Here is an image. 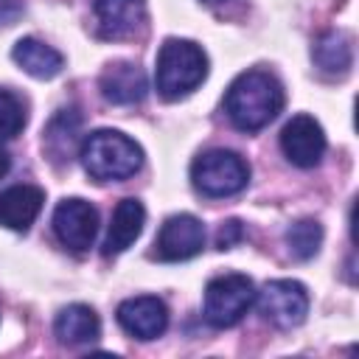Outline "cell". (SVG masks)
<instances>
[{
  "instance_id": "cell-1",
  "label": "cell",
  "mask_w": 359,
  "mask_h": 359,
  "mask_svg": "<svg viewBox=\"0 0 359 359\" xmlns=\"http://www.w3.org/2000/svg\"><path fill=\"white\" fill-rule=\"evenodd\" d=\"M283 109V87L266 70H244L224 93V112L241 132H258Z\"/></svg>"
},
{
  "instance_id": "cell-2",
  "label": "cell",
  "mask_w": 359,
  "mask_h": 359,
  "mask_svg": "<svg viewBox=\"0 0 359 359\" xmlns=\"http://www.w3.org/2000/svg\"><path fill=\"white\" fill-rule=\"evenodd\" d=\"M79 157L90 177L101 182H121L140 171L143 149L118 129H95L81 140Z\"/></svg>"
},
{
  "instance_id": "cell-3",
  "label": "cell",
  "mask_w": 359,
  "mask_h": 359,
  "mask_svg": "<svg viewBox=\"0 0 359 359\" xmlns=\"http://www.w3.org/2000/svg\"><path fill=\"white\" fill-rule=\"evenodd\" d=\"M205 76H208V56L196 42L171 36L160 45L154 81H157V93L165 101L185 98L205 81Z\"/></svg>"
},
{
  "instance_id": "cell-4",
  "label": "cell",
  "mask_w": 359,
  "mask_h": 359,
  "mask_svg": "<svg viewBox=\"0 0 359 359\" xmlns=\"http://www.w3.org/2000/svg\"><path fill=\"white\" fill-rule=\"evenodd\" d=\"M191 182L205 196H233L247 188L250 165L241 154L230 149H210L191 163Z\"/></svg>"
},
{
  "instance_id": "cell-5",
  "label": "cell",
  "mask_w": 359,
  "mask_h": 359,
  "mask_svg": "<svg viewBox=\"0 0 359 359\" xmlns=\"http://www.w3.org/2000/svg\"><path fill=\"white\" fill-rule=\"evenodd\" d=\"M252 300H255V286L247 275L241 272L216 275L205 286L202 317L213 328H230L250 311Z\"/></svg>"
},
{
  "instance_id": "cell-6",
  "label": "cell",
  "mask_w": 359,
  "mask_h": 359,
  "mask_svg": "<svg viewBox=\"0 0 359 359\" xmlns=\"http://www.w3.org/2000/svg\"><path fill=\"white\" fill-rule=\"evenodd\" d=\"M255 297H258V311L275 328H294L309 314V292L300 280H289V278L269 280Z\"/></svg>"
},
{
  "instance_id": "cell-7",
  "label": "cell",
  "mask_w": 359,
  "mask_h": 359,
  "mask_svg": "<svg viewBox=\"0 0 359 359\" xmlns=\"http://www.w3.org/2000/svg\"><path fill=\"white\" fill-rule=\"evenodd\" d=\"M53 233L56 238L73 250V252H84L93 247L95 241V233H98V210L79 199V196H70V199H62L53 210Z\"/></svg>"
},
{
  "instance_id": "cell-8",
  "label": "cell",
  "mask_w": 359,
  "mask_h": 359,
  "mask_svg": "<svg viewBox=\"0 0 359 359\" xmlns=\"http://www.w3.org/2000/svg\"><path fill=\"white\" fill-rule=\"evenodd\" d=\"M205 247V227L191 213H174L163 222L157 241H154V258L157 261H188L199 255Z\"/></svg>"
},
{
  "instance_id": "cell-9",
  "label": "cell",
  "mask_w": 359,
  "mask_h": 359,
  "mask_svg": "<svg viewBox=\"0 0 359 359\" xmlns=\"http://www.w3.org/2000/svg\"><path fill=\"white\" fill-rule=\"evenodd\" d=\"M280 151L297 168H314L325 154V132L311 115H294L280 129Z\"/></svg>"
},
{
  "instance_id": "cell-10",
  "label": "cell",
  "mask_w": 359,
  "mask_h": 359,
  "mask_svg": "<svg viewBox=\"0 0 359 359\" xmlns=\"http://www.w3.org/2000/svg\"><path fill=\"white\" fill-rule=\"evenodd\" d=\"M118 325L135 339H157L168 328V306L154 294H137L118 306Z\"/></svg>"
},
{
  "instance_id": "cell-11",
  "label": "cell",
  "mask_w": 359,
  "mask_h": 359,
  "mask_svg": "<svg viewBox=\"0 0 359 359\" xmlns=\"http://www.w3.org/2000/svg\"><path fill=\"white\" fill-rule=\"evenodd\" d=\"M93 14L101 39H129L146 25V0H95Z\"/></svg>"
},
{
  "instance_id": "cell-12",
  "label": "cell",
  "mask_w": 359,
  "mask_h": 359,
  "mask_svg": "<svg viewBox=\"0 0 359 359\" xmlns=\"http://www.w3.org/2000/svg\"><path fill=\"white\" fill-rule=\"evenodd\" d=\"M42 149L53 165H65L76 157V151L81 149V115H79V109H73V107L59 109L48 121V126L42 132Z\"/></svg>"
},
{
  "instance_id": "cell-13",
  "label": "cell",
  "mask_w": 359,
  "mask_h": 359,
  "mask_svg": "<svg viewBox=\"0 0 359 359\" xmlns=\"http://www.w3.org/2000/svg\"><path fill=\"white\" fill-rule=\"evenodd\" d=\"M98 84H101V95L109 104H118V107L140 104L146 98V93H149L146 73L135 62H112V65H107V70L101 73Z\"/></svg>"
},
{
  "instance_id": "cell-14",
  "label": "cell",
  "mask_w": 359,
  "mask_h": 359,
  "mask_svg": "<svg viewBox=\"0 0 359 359\" xmlns=\"http://www.w3.org/2000/svg\"><path fill=\"white\" fill-rule=\"evenodd\" d=\"M45 205V191L36 188V185H11L0 194V224L8 227V230H17V233H25L39 210Z\"/></svg>"
},
{
  "instance_id": "cell-15",
  "label": "cell",
  "mask_w": 359,
  "mask_h": 359,
  "mask_svg": "<svg viewBox=\"0 0 359 359\" xmlns=\"http://www.w3.org/2000/svg\"><path fill=\"white\" fill-rule=\"evenodd\" d=\"M146 224V208L137 199H121L118 208L112 210L109 227H107V238H104V255H118L126 247H132L137 241V236L143 233Z\"/></svg>"
},
{
  "instance_id": "cell-16",
  "label": "cell",
  "mask_w": 359,
  "mask_h": 359,
  "mask_svg": "<svg viewBox=\"0 0 359 359\" xmlns=\"http://www.w3.org/2000/svg\"><path fill=\"white\" fill-rule=\"evenodd\" d=\"M53 334L62 345H87L101 337V320L90 306L73 303L56 314Z\"/></svg>"
},
{
  "instance_id": "cell-17",
  "label": "cell",
  "mask_w": 359,
  "mask_h": 359,
  "mask_svg": "<svg viewBox=\"0 0 359 359\" xmlns=\"http://www.w3.org/2000/svg\"><path fill=\"white\" fill-rule=\"evenodd\" d=\"M11 59H14L28 76H34V79H53V76H59L62 67H65V56H62L56 48L39 42V39H34V36L17 39L14 48H11Z\"/></svg>"
},
{
  "instance_id": "cell-18",
  "label": "cell",
  "mask_w": 359,
  "mask_h": 359,
  "mask_svg": "<svg viewBox=\"0 0 359 359\" xmlns=\"http://www.w3.org/2000/svg\"><path fill=\"white\" fill-rule=\"evenodd\" d=\"M314 65L328 73V76H345L351 70L353 62V50H351V39L342 31H325L323 36H317L314 48H311Z\"/></svg>"
},
{
  "instance_id": "cell-19",
  "label": "cell",
  "mask_w": 359,
  "mask_h": 359,
  "mask_svg": "<svg viewBox=\"0 0 359 359\" xmlns=\"http://www.w3.org/2000/svg\"><path fill=\"white\" fill-rule=\"evenodd\" d=\"M323 244V224L317 219H300L294 224H289L286 230V247L289 255L297 261H309L320 252Z\"/></svg>"
},
{
  "instance_id": "cell-20",
  "label": "cell",
  "mask_w": 359,
  "mask_h": 359,
  "mask_svg": "<svg viewBox=\"0 0 359 359\" xmlns=\"http://www.w3.org/2000/svg\"><path fill=\"white\" fill-rule=\"evenodd\" d=\"M25 126V109H22V101L8 93V90H0V140H11L22 132Z\"/></svg>"
},
{
  "instance_id": "cell-21",
  "label": "cell",
  "mask_w": 359,
  "mask_h": 359,
  "mask_svg": "<svg viewBox=\"0 0 359 359\" xmlns=\"http://www.w3.org/2000/svg\"><path fill=\"white\" fill-rule=\"evenodd\" d=\"M241 238H244V227H241V222H238V219H230V222H224V224L219 227L216 247H219V250H230V247L238 244Z\"/></svg>"
},
{
  "instance_id": "cell-22",
  "label": "cell",
  "mask_w": 359,
  "mask_h": 359,
  "mask_svg": "<svg viewBox=\"0 0 359 359\" xmlns=\"http://www.w3.org/2000/svg\"><path fill=\"white\" fill-rule=\"evenodd\" d=\"M20 14H22L20 0H0V25H11Z\"/></svg>"
},
{
  "instance_id": "cell-23",
  "label": "cell",
  "mask_w": 359,
  "mask_h": 359,
  "mask_svg": "<svg viewBox=\"0 0 359 359\" xmlns=\"http://www.w3.org/2000/svg\"><path fill=\"white\" fill-rule=\"evenodd\" d=\"M8 168H11V154H8V151L0 146V180L8 174Z\"/></svg>"
},
{
  "instance_id": "cell-24",
  "label": "cell",
  "mask_w": 359,
  "mask_h": 359,
  "mask_svg": "<svg viewBox=\"0 0 359 359\" xmlns=\"http://www.w3.org/2000/svg\"><path fill=\"white\" fill-rule=\"evenodd\" d=\"M202 3H208V6H219V3H224V0H202Z\"/></svg>"
}]
</instances>
